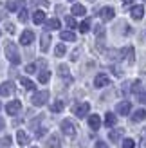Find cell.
Listing matches in <instances>:
<instances>
[{"label": "cell", "mask_w": 146, "mask_h": 148, "mask_svg": "<svg viewBox=\"0 0 146 148\" xmlns=\"http://www.w3.org/2000/svg\"><path fill=\"white\" fill-rule=\"evenodd\" d=\"M5 56H7V60H9L13 65H18L20 63V53H18V47H16V43H13V42H5Z\"/></svg>", "instance_id": "1"}, {"label": "cell", "mask_w": 146, "mask_h": 148, "mask_svg": "<svg viewBox=\"0 0 146 148\" xmlns=\"http://www.w3.org/2000/svg\"><path fill=\"white\" fill-rule=\"evenodd\" d=\"M47 99H49V92L47 90H40V92H36L31 98V103L34 107H43L47 103Z\"/></svg>", "instance_id": "2"}, {"label": "cell", "mask_w": 146, "mask_h": 148, "mask_svg": "<svg viewBox=\"0 0 146 148\" xmlns=\"http://www.w3.org/2000/svg\"><path fill=\"white\" fill-rule=\"evenodd\" d=\"M60 127H61V132H63L65 136H69V137H74L76 136V127H74V123H72L70 119H63Z\"/></svg>", "instance_id": "3"}, {"label": "cell", "mask_w": 146, "mask_h": 148, "mask_svg": "<svg viewBox=\"0 0 146 148\" xmlns=\"http://www.w3.org/2000/svg\"><path fill=\"white\" fill-rule=\"evenodd\" d=\"M5 110H7V114H9V116H16L22 110V103L18 99H13V101H9L5 105Z\"/></svg>", "instance_id": "4"}, {"label": "cell", "mask_w": 146, "mask_h": 148, "mask_svg": "<svg viewBox=\"0 0 146 148\" xmlns=\"http://www.w3.org/2000/svg\"><path fill=\"white\" fill-rule=\"evenodd\" d=\"M106 85H110V78L106 76V74H98L96 78H94V87L96 88H103V87H106Z\"/></svg>", "instance_id": "5"}, {"label": "cell", "mask_w": 146, "mask_h": 148, "mask_svg": "<svg viewBox=\"0 0 146 148\" xmlns=\"http://www.w3.org/2000/svg\"><path fill=\"white\" fill-rule=\"evenodd\" d=\"M89 110H90L89 103H81V105H76L72 112H74V116H78V117H85L87 114H89Z\"/></svg>", "instance_id": "6"}, {"label": "cell", "mask_w": 146, "mask_h": 148, "mask_svg": "<svg viewBox=\"0 0 146 148\" xmlns=\"http://www.w3.org/2000/svg\"><path fill=\"white\" fill-rule=\"evenodd\" d=\"M14 94V83L13 81H4L0 85V96H11Z\"/></svg>", "instance_id": "7"}, {"label": "cell", "mask_w": 146, "mask_h": 148, "mask_svg": "<svg viewBox=\"0 0 146 148\" xmlns=\"http://www.w3.org/2000/svg\"><path fill=\"white\" fill-rule=\"evenodd\" d=\"M33 40H34V33L31 31V29H25V31L22 33V36H20V43H22V45H31Z\"/></svg>", "instance_id": "8"}, {"label": "cell", "mask_w": 146, "mask_h": 148, "mask_svg": "<svg viewBox=\"0 0 146 148\" xmlns=\"http://www.w3.org/2000/svg\"><path fill=\"white\" fill-rule=\"evenodd\" d=\"M130 110H132V105H130V101H121L117 103V107H115V112L121 114V116H128Z\"/></svg>", "instance_id": "9"}, {"label": "cell", "mask_w": 146, "mask_h": 148, "mask_svg": "<svg viewBox=\"0 0 146 148\" xmlns=\"http://www.w3.org/2000/svg\"><path fill=\"white\" fill-rule=\"evenodd\" d=\"M99 16L103 18L105 22H108V20H112V18L115 16V11H114V7H110V5H106V7H103V9H101V13H99Z\"/></svg>", "instance_id": "10"}, {"label": "cell", "mask_w": 146, "mask_h": 148, "mask_svg": "<svg viewBox=\"0 0 146 148\" xmlns=\"http://www.w3.org/2000/svg\"><path fill=\"white\" fill-rule=\"evenodd\" d=\"M49 45H50V34H49V31H45L42 34V38H40V49L43 51V53H47Z\"/></svg>", "instance_id": "11"}, {"label": "cell", "mask_w": 146, "mask_h": 148, "mask_svg": "<svg viewBox=\"0 0 146 148\" xmlns=\"http://www.w3.org/2000/svg\"><path fill=\"white\" fill-rule=\"evenodd\" d=\"M16 141H18L20 146H27L29 143H31V137H29L24 130H18V132H16Z\"/></svg>", "instance_id": "12"}, {"label": "cell", "mask_w": 146, "mask_h": 148, "mask_svg": "<svg viewBox=\"0 0 146 148\" xmlns=\"http://www.w3.org/2000/svg\"><path fill=\"white\" fill-rule=\"evenodd\" d=\"M121 58H126L128 65H132V63L135 62V58H134V47H126V49H123V51H121Z\"/></svg>", "instance_id": "13"}, {"label": "cell", "mask_w": 146, "mask_h": 148, "mask_svg": "<svg viewBox=\"0 0 146 148\" xmlns=\"http://www.w3.org/2000/svg\"><path fill=\"white\" fill-rule=\"evenodd\" d=\"M89 127H90L92 130H99V127H101V117H99L98 114L89 116Z\"/></svg>", "instance_id": "14"}, {"label": "cell", "mask_w": 146, "mask_h": 148, "mask_svg": "<svg viewBox=\"0 0 146 148\" xmlns=\"http://www.w3.org/2000/svg\"><path fill=\"white\" fill-rule=\"evenodd\" d=\"M144 16V7L143 5H134L132 7V18L134 20H141Z\"/></svg>", "instance_id": "15"}, {"label": "cell", "mask_w": 146, "mask_h": 148, "mask_svg": "<svg viewBox=\"0 0 146 148\" xmlns=\"http://www.w3.org/2000/svg\"><path fill=\"white\" fill-rule=\"evenodd\" d=\"M60 146H61V141H60V137H58L56 134H50L49 141H47V148H60Z\"/></svg>", "instance_id": "16"}, {"label": "cell", "mask_w": 146, "mask_h": 148, "mask_svg": "<svg viewBox=\"0 0 146 148\" xmlns=\"http://www.w3.org/2000/svg\"><path fill=\"white\" fill-rule=\"evenodd\" d=\"M60 27H61V24H60L58 18H50V20H47V24H45L47 31H56V29H60Z\"/></svg>", "instance_id": "17"}, {"label": "cell", "mask_w": 146, "mask_h": 148, "mask_svg": "<svg viewBox=\"0 0 146 148\" xmlns=\"http://www.w3.org/2000/svg\"><path fill=\"white\" fill-rule=\"evenodd\" d=\"M115 123H117V117H115V114L106 112V116H105V125H106V128L115 127Z\"/></svg>", "instance_id": "18"}, {"label": "cell", "mask_w": 146, "mask_h": 148, "mask_svg": "<svg viewBox=\"0 0 146 148\" xmlns=\"http://www.w3.org/2000/svg\"><path fill=\"white\" fill-rule=\"evenodd\" d=\"M72 14H74V16H85V14H87L85 5H81V4H74V5H72Z\"/></svg>", "instance_id": "19"}, {"label": "cell", "mask_w": 146, "mask_h": 148, "mask_svg": "<svg viewBox=\"0 0 146 148\" xmlns=\"http://www.w3.org/2000/svg\"><path fill=\"white\" fill-rule=\"evenodd\" d=\"M123 132H125L123 128H115V130H112L110 134H108V137H110V141H112V143H117L119 139H121V136H123Z\"/></svg>", "instance_id": "20"}, {"label": "cell", "mask_w": 146, "mask_h": 148, "mask_svg": "<svg viewBox=\"0 0 146 148\" xmlns=\"http://www.w3.org/2000/svg\"><path fill=\"white\" fill-rule=\"evenodd\" d=\"M146 117V110L144 108H139V110H135L134 112V116H132V121L134 123H139V121H143Z\"/></svg>", "instance_id": "21"}, {"label": "cell", "mask_w": 146, "mask_h": 148, "mask_svg": "<svg viewBox=\"0 0 146 148\" xmlns=\"http://www.w3.org/2000/svg\"><path fill=\"white\" fill-rule=\"evenodd\" d=\"M33 22H34V24H43V22H45V13H43V11H34L33 13Z\"/></svg>", "instance_id": "22"}, {"label": "cell", "mask_w": 146, "mask_h": 148, "mask_svg": "<svg viewBox=\"0 0 146 148\" xmlns=\"http://www.w3.org/2000/svg\"><path fill=\"white\" fill-rule=\"evenodd\" d=\"M60 36H61L63 42H76V34L72 33V31H63Z\"/></svg>", "instance_id": "23"}, {"label": "cell", "mask_w": 146, "mask_h": 148, "mask_svg": "<svg viewBox=\"0 0 146 148\" xmlns=\"http://www.w3.org/2000/svg\"><path fill=\"white\" fill-rule=\"evenodd\" d=\"M20 83L24 85V87L27 88V90H34V88H36V85H34V83H33V81L29 79V78H20Z\"/></svg>", "instance_id": "24"}, {"label": "cell", "mask_w": 146, "mask_h": 148, "mask_svg": "<svg viewBox=\"0 0 146 148\" xmlns=\"http://www.w3.org/2000/svg\"><path fill=\"white\" fill-rule=\"evenodd\" d=\"M18 7H24V0H22V2H14V0H9V2H7V9L9 11H16Z\"/></svg>", "instance_id": "25"}, {"label": "cell", "mask_w": 146, "mask_h": 148, "mask_svg": "<svg viewBox=\"0 0 146 148\" xmlns=\"http://www.w3.org/2000/svg\"><path fill=\"white\" fill-rule=\"evenodd\" d=\"M63 107H65V103H63L61 99H56V101L53 103V107H50V110H53V112H61Z\"/></svg>", "instance_id": "26"}, {"label": "cell", "mask_w": 146, "mask_h": 148, "mask_svg": "<svg viewBox=\"0 0 146 148\" xmlns=\"http://www.w3.org/2000/svg\"><path fill=\"white\" fill-rule=\"evenodd\" d=\"M89 29H90V18H87L79 24V33H89Z\"/></svg>", "instance_id": "27"}, {"label": "cell", "mask_w": 146, "mask_h": 148, "mask_svg": "<svg viewBox=\"0 0 146 148\" xmlns=\"http://www.w3.org/2000/svg\"><path fill=\"white\" fill-rule=\"evenodd\" d=\"M65 53H67V49H65V45H63V43H58V45H56V49H54V54H56L58 58H61Z\"/></svg>", "instance_id": "28"}, {"label": "cell", "mask_w": 146, "mask_h": 148, "mask_svg": "<svg viewBox=\"0 0 146 148\" xmlns=\"http://www.w3.org/2000/svg\"><path fill=\"white\" fill-rule=\"evenodd\" d=\"M49 78H50V72L49 71H42L40 76H38V81H40V83H47Z\"/></svg>", "instance_id": "29"}, {"label": "cell", "mask_w": 146, "mask_h": 148, "mask_svg": "<svg viewBox=\"0 0 146 148\" xmlns=\"http://www.w3.org/2000/svg\"><path fill=\"white\" fill-rule=\"evenodd\" d=\"M65 24H67V27H70V29H76L78 27L74 16H65Z\"/></svg>", "instance_id": "30"}, {"label": "cell", "mask_w": 146, "mask_h": 148, "mask_svg": "<svg viewBox=\"0 0 146 148\" xmlns=\"http://www.w3.org/2000/svg\"><path fill=\"white\" fill-rule=\"evenodd\" d=\"M58 72H60V76H67V78H69V81H70V76H69V67H67V65H60V67H58Z\"/></svg>", "instance_id": "31"}, {"label": "cell", "mask_w": 146, "mask_h": 148, "mask_svg": "<svg viewBox=\"0 0 146 148\" xmlns=\"http://www.w3.org/2000/svg\"><path fill=\"white\" fill-rule=\"evenodd\" d=\"M27 18H29V13H27L25 7H22V11L18 13V20L20 22H27Z\"/></svg>", "instance_id": "32"}, {"label": "cell", "mask_w": 146, "mask_h": 148, "mask_svg": "<svg viewBox=\"0 0 146 148\" xmlns=\"http://www.w3.org/2000/svg\"><path fill=\"white\" fill-rule=\"evenodd\" d=\"M11 143H13V139H11V136H4L2 139H0V145H2L4 148H5V146H11Z\"/></svg>", "instance_id": "33"}, {"label": "cell", "mask_w": 146, "mask_h": 148, "mask_svg": "<svg viewBox=\"0 0 146 148\" xmlns=\"http://www.w3.org/2000/svg\"><path fill=\"white\" fill-rule=\"evenodd\" d=\"M132 92H134V94H139V92H141V81H139V79L132 83Z\"/></svg>", "instance_id": "34"}, {"label": "cell", "mask_w": 146, "mask_h": 148, "mask_svg": "<svg viewBox=\"0 0 146 148\" xmlns=\"http://www.w3.org/2000/svg\"><path fill=\"white\" fill-rule=\"evenodd\" d=\"M123 148H135L134 139H125V141H123Z\"/></svg>", "instance_id": "35"}, {"label": "cell", "mask_w": 146, "mask_h": 148, "mask_svg": "<svg viewBox=\"0 0 146 148\" xmlns=\"http://www.w3.org/2000/svg\"><path fill=\"white\" fill-rule=\"evenodd\" d=\"M141 148H146V127L143 128V134H141V143H139Z\"/></svg>", "instance_id": "36"}, {"label": "cell", "mask_w": 146, "mask_h": 148, "mask_svg": "<svg viewBox=\"0 0 146 148\" xmlns=\"http://www.w3.org/2000/svg\"><path fill=\"white\" fill-rule=\"evenodd\" d=\"M36 67H38V65H36V63H29L27 67H25V72H29V74H33V72H36Z\"/></svg>", "instance_id": "37"}, {"label": "cell", "mask_w": 146, "mask_h": 148, "mask_svg": "<svg viewBox=\"0 0 146 148\" xmlns=\"http://www.w3.org/2000/svg\"><path fill=\"white\" fill-rule=\"evenodd\" d=\"M5 31L13 34V33H14V25H13V24H5Z\"/></svg>", "instance_id": "38"}, {"label": "cell", "mask_w": 146, "mask_h": 148, "mask_svg": "<svg viewBox=\"0 0 146 148\" xmlns=\"http://www.w3.org/2000/svg\"><path fill=\"white\" fill-rule=\"evenodd\" d=\"M96 148H108V145H106L105 141H98V143H96Z\"/></svg>", "instance_id": "39"}, {"label": "cell", "mask_w": 146, "mask_h": 148, "mask_svg": "<svg viewBox=\"0 0 146 148\" xmlns=\"http://www.w3.org/2000/svg\"><path fill=\"white\" fill-rule=\"evenodd\" d=\"M31 4H33V5H36V4H42V5H47V2H45V0H31Z\"/></svg>", "instance_id": "40"}, {"label": "cell", "mask_w": 146, "mask_h": 148, "mask_svg": "<svg viewBox=\"0 0 146 148\" xmlns=\"http://www.w3.org/2000/svg\"><path fill=\"white\" fill-rule=\"evenodd\" d=\"M43 134H45V128H40L38 132H36V137H42Z\"/></svg>", "instance_id": "41"}, {"label": "cell", "mask_w": 146, "mask_h": 148, "mask_svg": "<svg viewBox=\"0 0 146 148\" xmlns=\"http://www.w3.org/2000/svg\"><path fill=\"white\" fill-rule=\"evenodd\" d=\"M139 101H141V103H146V94H141V96H139Z\"/></svg>", "instance_id": "42"}, {"label": "cell", "mask_w": 146, "mask_h": 148, "mask_svg": "<svg viewBox=\"0 0 146 148\" xmlns=\"http://www.w3.org/2000/svg\"><path fill=\"white\" fill-rule=\"evenodd\" d=\"M4 127H5V123H4L2 117H0V130H4Z\"/></svg>", "instance_id": "43"}, {"label": "cell", "mask_w": 146, "mask_h": 148, "mask_svg": "<svg viewBox=\"0 0 146 148\" xmlns=\"http://www.w3.org/2000/svg\"><path fill=\"white\" fill-rule=\"evenodd\" d=\"M132 2H134V0H123V4H128V5L132 4Z\"/></svg>", "instance_id": "44"}, {"label": "cell", "mask_w": 146, "mask_h": 148, "mask_svg": "<svg viewBox=\"0 0 146 148\" xmlns=\"http://www.w3.org/2000/svg\"><path fill=\"white\" fill-rule=\"evenodd\" d=\"M31 148H36V146H31Z\"/></svg>", "instance_id": "45"}, {"label": "cell", "mask_w": 146, "mask_h": 148, "mask_svg": "<svg viewBox=\"0 0 146 148\" xmlns=\"http://www.w3.org/2000/svg\"><path fill=\"white\" fill-rule=\"evenodd\" d=\"M0 108H2V105H0Z\"/></svg>", "instance_id": "46"}, {"label": "cell", "mask_w": 146, "mask_h": 148, "mask_svg": "<svg viewBox=\"0 0 146 148\" xmlns=\"http://www.w3.org/2000/svg\"><path fill=\"white\" fill-rule=\"evenodd\" d=\"M144 2H146V0H144Z\"/></svg>", "instance_id": "47"}, {"label": "cell", "mask_w": 146, "mask_h": 148, "mask_svg": "<svg viewBox=\"0 0 146 148\" xmlns=\"http://www.w3.org/2000/svg\"><path fill=\"white\" fill-rule=\"evenodd\" d=\"M70 2H72V0H70Z\"/></svg>", "instance_id": "48"}]
</instances>
